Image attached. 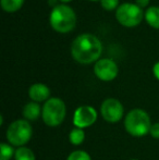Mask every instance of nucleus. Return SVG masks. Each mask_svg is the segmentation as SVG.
Returning <instances> with one entry per match:
<instances>
[{"instance_id": "24", "label": "nucleus", "mask_w": 159, "mask_h": 160, "mask_svg": "<svg viewBox=\"0 0 159 160\" xmlns=\"http://www.w3.org/2000/svg\"><path fill=\"white\" fill-rule=\"evenodd\" d=\"M89 1H98V0H89ZM100 1V0H99Z\"/></svg>"}, {"instance_id": "16", "label": "nucleus", "mask_w": 159, "mask_h": 160, "mask_svg": "<svg viewBox=\"0 0 159 160\" xmlns=\"http://www.w3.org/2000/svg\"><path fill=\"white\" fill-rule=\"evenodd\" d=\"M15 150L9 144L1 143L0 145V160H10L14 156Z\"/></svg>"}, {"instance_id": "19", "label": "nucleus", "mask_w": 159, "mask_h": 160, "mask_svg": "<svg viewBox=\"0 0 159 160\" xmlns=\"http://www.w3.org/2000/svg\"><path fill=\"white\" fill-rule=\"evenodd\" d=\"M149 134H151L152 136L154 137V138L159 139V122L152 124L151 131H149Z\"/></svg>"}, {"instance_id": "25", "label": "nucleus", "mask_w": 159, "mask_h": 160, "mask_svg": "<svg viewBox=\"0 0 159 160\" xmlns=\"http://www.w3.org/2000/svg\"><path fill=\"white\" fill-rule=\"evenodd\" d=\"M130 160H138V159H130Z\"/></svg>"}, {"instance_id": "3", "label": "nucleus", "mask_w": 159, "mask_h": 160, "mask_svg": "<svg viewBox=\"0 0 159 160\" xmlns=\"http://www.w3.org/2000/svg\"><path fill=\"white\" fill-rule=\"evenodd\" d=\"M124 128L127 132L132 136H145L151 131V118L145 110L133 109L125 116Z\"/></svg>"}, {"instance_id": "8", "label": "nucleus", "mask_w": 159, "mask_h": 160, "mask_svg": "<svg viewBox=\"0 0 159 160\" xmlns=\"http://www.w3.org/2000/svg\"><path fill=\"white\" fill-rule=\"evenodd\" d=\"M94 73L96 78L104 82L113 81L118 76L119 68L111 59H99L94 65Z\"/></svg>"}, {"instance_id": "20", "label": "nucleus", "mask_w": 159, "mask_h": 160, "mask_svg": "<svg viewBox=\"0 0 159 160\" xmlns=\"http://www.w3.org/2000/svg\"><path fill=\"white\" fill-rule=\"evenodd\" d=\"M149 1L151 0H135V3L137 4L140 8H146L147 6H148V3H149Z\"/></svg>"}, {"instance_id": "5", "label": "nucleus", "mask_w": 159, "mask_h": 160, "mask_svg": "<svg viewBox=\"0 0 159 160\" xmlns=\"http://www.w3.org/2000/svg\"><path fill=\"white\" fill-rule=\"evenodd\" d=\"M33 135L32 125L27 120H15L7 128V139L13 146L23 147L26 143L30 142Z\"/></svg>"}, {"instance_id": "13", "label": "nucleus", "mask_w": 159, "mask_h": 160, "mask_svg": "<svg viewBox=\"0 0 159 160\" xmlns=\"http://www.w3.org/2000/svg\"><path fill=\"white\" fill-rule=\"evenodd\" d=\"M25 0H0V6L2 10L9 13L19 11L23 7Z\"/></svg>"}, {"instance_id": "14", "label": "nucleus", "mask_w": 159, "mask_h": 160, "mask_svg": "<svg viewBox=\"0 0 159 160\" xmlns=\"http://www.w3.org/2000/svg\"><path fill=\"white\" fill-rule=\"evenodd\" d=\"M14 159L15 160H36L35 154L33 152V150H31L27 147H19L15 150L14 154Z\"/></svg>"}, {"instance_id": "9", "label": "nucleus", "mask_w": 159, "mask_h": 160, "mask_svg": "<svg viewBox=\"0 0 159 160\" xmlns=\"http://www.w3.org/2000/svg\"><path fill=\"white\" fill-rule=\"evenodd\" d=\"M97 120V111L92 106H81L73 114V124L75 128H85L92 127Z\"/></svg>"}, {"instance_id": "21", "label": "nucleus", "mask_w": 159, "mask_h": 160, "mask_svg": "<svg viewBox=\"0 0 159 160\" xmlns=\"http://www.w3.org/2000/svg\"><path fill=\"white\" fill-rule=\"evenodd\" d=\"M153 73H154V76L159 81V61L156 62L153 67Z\"/></svg>"}, {"instance_id": "12", "label": "nucleus", "mask_w": 159, "mask_h": 160, "mask_svg": "<svg viewBox=\"0 0 159 160\" xmlns=\"http://www.w3.org/2000/svg\"><path fill=\"white\" fill-rule=\"evenodd\" d=\"M144 19L151 28L159 30V7L158 6L149 7L145 11Z\"/></svg>"}, {"instance_id": "18", "label": "nucleus", "mask_w": 159, "mask_h": 160, "mask_svg": "<svg viewBox=\"0 0 159 160\" xmlns=\"http://www.w3.org/2000/svg\"><path fill=\"white\" fill-rule=\"evenodd\" d=\"M100 4H102V9L107 11H113L117 10L120 6L119 0H100Z\"/></svg>"}, {"instance_id": "1", "label": "nucleus", "mask_w": 159, "mask_h": 160, "mask_svg": "<svg viewBox=\"0 0 159 160\" xmlns=\"http://www.w3.org/2000/svg\"><path fill=\"white\" fill-rule=\"evenodd\" d=\"M71 55L77 62L89 64L97 62L102 52V44L93 34H81L71 44Z\"/></svg>"}, {"instance_id": "2", "label": "nucleus", "mask_w": 159, "mask_h": 160, "mask_svg": "<svg viewBox=\"0 0 159 160\" xmlns=\"http://www.w3.org/2000/svg\"><path fill=\"white\" fill-rule=\"evenodd\" d=\"M77 18L74 10L70 6L60 3L51 9L49 14L50 26L58 33L67 34L74 30Z\"/></svg>"}, {"instance_id": "10", "label": "nucleus", "mask_w": 159, "mask_h": 160, "mask_svg": "<svg viewBox=\"0 0 159 160\" xmlns=\"http://www.w3.org/2000/svg\"><path fill=\"white\" fill-rule=\"evenodd\" d=\"M28 96L35 102L47 101L50 97V89L42 83H35L28 89Z\"/></svg>"}, {"instance_id": "4", "label": "nucleus", "mask_w": 159, "mask_h": 160, "mask_svg": "<svg viewBox=\"0 0 159 160\" xmlns=\"http://www.w3.org/2000/svg\"><path fill=\"white\" fill-rule=\"evenodd\" d=\"M67 114V107L63 100L58 97L49 98L45 101L42 107V118L45 124L48 127H58L63 122Z\"/></svg>"}, {"instance_id": "23", "label": "nucleus", "mask_w": 159, "mask_h": 160, "mask_svg": "<svg viewBox=\"0 0 159 160\" xmlns=\"http://www.w3.org/2000/svg\"><path fill=\"white\" fill-rule=\"evenodd\" d=\"M60 1V3H64V4H67V3H69V2H71L72 0H59Z\"/></svg>"}, {"instance_id": "11", "label": "nucleus", "mask_w": 159, "mask_h": 160, "mask_svg": "<svg viewBox=\"0 0 159 160\" xmlns=\"http://www.w3.org/2000/svg\"><path fill=\"white\" fill-rule=\"evenodd\" d=\"M42 108H40L38 102H35V101L26 103L23 108V117L25 118V120H37L42 116Z\"/></svg>"}, {"instance_id": "15", "label": "nucleus", "mask_w": 159, "mask_h": 160, "mask_svg": "<svg viewBox=\"0 0 159 160\" xmlns=\"http://www.w3.org/2000/svg\"><path fill=\"white\" fill-rule=\"evenodd\" d=\"M69 139H70V143L72 145L79 146L84 142L85 139V132L83 131V128H74L72 131L70 132L69 135Z\"/></svg>"}, {"instance_id": "6", "label": "nucleus", "mask_w": 159, "mask_h": 160, "mask_svg": "<svg viewBox=\"0 0 159 160\" xmlns=\"http://www.w3.org/2000/svg\"><path fill=\"white\" fill-rule=\"evenodd\" d=\"M145 12L136 3L124 2L116 10V19L122 26L135 28L144 19Z\"/></svg>"}, {"instance_id": "22", "label": "nucleus", "mask_w": 159, "mask_h": 160, "mask_svg": "<svg viewBox=\"0 0 159 160\" xmlns=\"http://www.w3.org/2000/svg\"><path fill=\"white\" fill-rule=\"evenodd\" d=\"M59 0H48V4L51 7V8H55V7H57L58 4H60L59 3Z\"/></svg>"}, {"instance_id": "7", "label": "nucleus", "mask_w": 159, "mask_h": 160, "mask_svg": "<svg viewBox=\"0 0 159 160\" xmlns=\"http://www.w3.org/2000/svg\"><path fill=\"white\" fill-rule=\"evenodd\" d=\"M123 106L118 99L116 98H107L102 101L100 107V113H102L104 120L109 123H117L123 117Z\"/></svg>"}, {"instance_id": "17", "label": "nucleus", "mask_w": 159, "mask_h": 160, "mask_svg": "<svg viewBox=\"0 0 159 160\" xmlns=\"http://www.w3.org/2000/svg\"><path fill=\"white\" fill-rule=\"evenodd\" d=\"M67 160H92V158L84 150H75L69 155Z\"/></svg>"}]
</instances>
